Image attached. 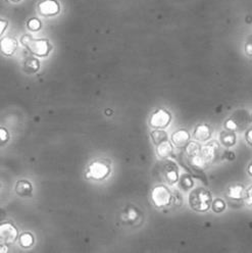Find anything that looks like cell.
<instances>
[{
    "label": "cell",
    "mask_w": 252,
    "mask_h": 253,
    "mask_svg": "<svg viewBox=\"0 0 252 253\" xmlns=\"http://www.w3.org/2000/svg\"><path fill=\"white\" fill-rule=\"evenodd\" d=\"M212 203V195L208 189L198 187L192 190L189 195L190 208L197 212H207L210 210Z\"/></svg>",
    "instance_id": "obj_1"
},
{
    "label": "cell",
    "mask_w": 252,
    "mask_h": 253,
    "mask_svg": "<svg viewBox=\"0 0 252 253\" xmlns=\"http://www.w3.org/2000/svg\"><path fill=\"white\" fill-rule=\"evenodd\" d=\"M21 43L31 53L39 57L48 56L53 49V45L48 39H34L30 35H24Z\"/></svg>",
    "instance_id": "obj_2"
},
{
    "label": "cell",
    "mask_w": 252,
    "mask_h": 253,
    "mask_svg": "<svg viewBox=\"0 0 252 253\" xmlns=\"http://www.w3.org/2000/svg\"><path fill=\"white\" fill-rule=\"evenodd\" d=\"M151 201L156 209H165L172 202V195L165 185H157L151 191Z\"/></svg>",
    "instance_id": "obj_3"
},
{
    "label": "cell",
    "mask_w": 252,
    "mask_h": 253,
    "mask_svg": "<svg viewBox=\"0 0 252 253\" xmlns=\"http://www.w3.org/2000/svg\"><path fill=\"white\" fill-rule=\"evenodd\" d=\"M110 173V166L107 161L96 160L93 161L87 169L86 178L100 181L105 179Z\"/></svg>",
    "instance_id": "obj_4"
},
{
    "label": "cell",
    "mask_w": 252,
    "mask_h": 253,
    "mask_svg": "<svg viewBox=\"0 0 252 253\" xmlns=\"http://www.w3.org/2000/svg\"><path fill=\"white\" fill-rule=\"evenodd\" d=\"M19 231L8 221L0 223V245H10L19 239Z\"/></svg>",
    "instance_id": "obj_5"
},
{
    "label": "cell",
    "mask_w": 252,
    "mask_h": 253,
    "mask_svg": "<svg viewBox=\"0 0 252 253\" xmlns=\"http://www.w3.org/2000/svg\"><path fill=\"white\" fill-rule=\"evenodd\" d=\"M171 122V115L167 109L160 108L152 113L149 119V125L154 129H165Z\"/></svg>",
    "instance_id": "obj_6"
},
{
    "label": "cell",
    "mask_w": 252,
    "mask_h": 253,
    "mask_svg": "<svg viewBox=\"0 0 252 253\" xmlns=\"http://www.w3.org/2000/svg\"><path fill=\"white\" fill-rule=\"evenodd\" d=\"M162 172L166 182L169 185H175L179 181V169L174 162L166 161L163 164Z\"/></svg>",
    "instance_id": "obj_7"
},
{
    "label": "cell",
    "mask_w": 252,
    "mask_h": 253,
    "mask_svg": "<svg viewBox=\"0 0 252 253\" xmlns=\"http://www.w3.org/2000/svg\"><path fill=\"white\" fill-rule=\"evenodd\" d=\"M39 13L43 17H55L60 12V4L57 0H42L37 5Z\"/></svg>",
    "instance_id": "obj_8"
},
{
    "label": "cell",
    "mask_w": 252,
    "mask_h": 253,
    "mask_svg": "<svg viewBox=\"0 0 252 253\" xmlns=\"http://www.w3.org/2000/svg\"><path fill=\"white\" fill-rule=\"evenodd\" d=\"M219 148V145L216 141H211L210 143L200 147L199 154L207 162L208 165H210L216 157V152Z\"/></svg>",
    "instance_id": "obj_9"
},
{
    "label": "cell",
    "mask_w": 252,
    "mask_h": 253,
    "mask_svg": "<svg viewBox=\"0 0 252 253\" xmlns=\"http://www.w3.org/2000/svg\"><path fill=\"white\" fill-rule=\"evenodd\" d=\"M19 48V42L13 37H4L0 40V51L5 56H12Z\"/></svg>",
    "instance_id": "obj_10"
},
{
    "label": "cell",
    "mask_w": 252,
    "mask_h": 253,
    "mask_svg": "<svg viewBox=\"0 0 252 253\" xmlns=\"http://www.w3.org/2000/svg\"><path fill=\"white\" fill-rule=\"evenodd\" d=\"M247 194V190L241 184L230 185L227 189L226 196L233 201H242L245 200Z\"/></svg>",
    "instance_id": "obj_11"
},
{
    "label": "cell",
    "mask_w": 252,
    "mask_h": 253,
    "mask_svg": "<svg viewBox=\"0 0 252 253\" xmlns=\"http://www.w3.org/2000/svg\"><path fill=\"white\" fill-rule=\"evenodd\" d=\"M171 143L177 148H185L190 142V133L186 129H179L171 135Z\"/></svg>",
    "instance_id": "obj_12"
},
{
    "label": "cell",
    "mask_w": 252,
    "mask_h": 253,
    "mask_svg": "<svg viewBox=\"0 0 252 253\" xmlns=\"http://www.w3.org/2000/svg\"><path fill=\"white\" fill-rule=\"evenodd\" d=\"M212 134V130L209 125L202 124V125H198L194 132H193V138L197 141H208L209 139H210Z\"/></svg>",
    "instance_id": "obj_13"
},
{
    "label": "cell",
    "mask_w": 252,
    "mask_h": 253,
    "mask_svg": "<svg viewBox=\"0 0 252 253\" xmlns=\"http://www.w3.org/2000/svg\"><path fill=\"white\" fill-rule=\"evenodd\" d=\"M15 193L21 197H30L33 194V185L28 180H21L15 185Z\"/></svg>",
    "instance_id": "obj_14"
},
{
    "label": "cell",
    "mask_w": 252,
    "mask_h": 253,
    "mask_svg": "<svg viewBox=\"0 0 252 253\" xmlns=\"http://www.w3.org/2000/svg\"><path fill=\"white\" fill-rule=\"evenodd\" d=\"M172 145L168 140L163 142V143L156 146V153L161 160H167L172 153Z\"/></svg>",
    "instance_id": "obj_15"
},
{
    "label": "cell",
    "mask_w": 252,
    "mask_h": 253,
    "mask_svg": "<svg viewBox=\"0 0 252 253\" xmlns=\"http://www.w3.org/2000/svg\"><path fill=\"white\" fill-rule=\"evenodd\" d=\"M236 141H237V137L233 131H223L219 134V142L220 144H223L226 147H232L236 144Z\"/></svg>",
    "instance_id": "obj_16"
},
{
    "label": "cell",
    "mask_w": 252,
    "mask_h": 253,
    "mask_svg": "<svg viewBox=\"0 0 252 253\" xmlns=\"http://www.w3.org/2000/svg\"><path fill=\"white\" fill-rule=\"evenodd\" d=\"M24 70L28 74H35L40 70V61L36 57H27L24 62Z\"/></svg>",
    "instance_id": "obj_17"
},
{
    "label": "cell",
    "mask_w": 252,
    "mask_h": 253,
    "mask_svg": "<svg viewBox=\"0 0 252 253\" xmlns=\"http://www.w3.org/2000/svg\"><path fill=\"white\" fill-rule=\"evenodd\" d=\"M189 165H190L193 169H198V170H203L208 168L207 162L203 160L200 154L194 155L192 157H189Z\"/></svg>",
    "instance_id": "obj_18"
},
{
    "label": "cell",
    "mask_w": 252,
    "mask_h": 253,
    "mask_svg": "<svg viewBox=\"0 0 252 253\" xmlns=\"http://www.w3.org/2000/svg\"><path fill=\"white\" fill-rule=\"evenodd\" d=\"M19 241H20V245L23 248H30L34 245L35 238L32 233L25 232L19 236Z\"/></svg>",
    "instance_id": "obj_19"
},
{
    "label": "cell",
    "mask_w": 252,
    "mask_h": 253,
    "mask_svg": "<svg viewBox=\"0 0 252 253\" xmlns=\"http://www.w3.org/2000/svg\"><path fill=\"white\" fill-rule=\"evenodd\" d=\"M151 139L153 141V143L157 146L168 140V133L163 129H155L154 131L151 132Z\"/></svg>",
    "instance_id": "obj_20"
},
{
    "label": "cell",
    "mask_w": 252,
    "mask_h": 253,
    "mask_svg": "<svg viewBox=\"0 0 252 253\" xmlns=\"http://www.w3.org/2000/svg\"><path fill=\"white\" fill-rule=\"evenodd\" d=\"M178 182H179L180 188L183 190V191H188V190H190L194 185L192 177L190 175H188V173H184V175H182L179 178Z\"/></svg>",
    "instance_id": "obj_21"
},
{
    "label": "cell",
    "mask_w": 252,
    "mask_h": 253,
    "mask_svg": "<svg viewBox=\"0 0 252 253\" xmlns=\"http://www.w3.org/2000/svg\"><path fill=\"white\" fill-rule=\"evenodd\" d=\"M226 202L220 199V198H216L214 200H212V203H211V210L213 212L215 213H220L223 212L225 210H226Z\"/></svg>",
    "instance_id": "obj_22"
},
{
    "label": "cell",
    "mask_w": 252,
    "mask_h": 253,
    "mask_svg": "<svg viewBox=\"0 0 252 253\" xmlns=\"http://www.w3.org/2000/svg\"><path fill=\"white\" fill-rule=\"evenodd\" d=\"M200 147L201 146L198 143H196V142H189L188 145L185 147L188 157H192L194 155L199 154Z\"/></svg>",
    "instance_id": "obj_23"
},
{
    "label": "cell",
    "mask_w": 252,
    "mask_h": 253,
    "mask_svg": "<svg viewBox=\"0 0 252 253\" xmlns=\"http://www.w3.org/2000/svg\"><path fill=\"white\" fill-rule=\"evenodd\" d=\"M27 28L32 32H38L42 28V23L37 18H31L27 22Z\"/></svg>",
    "instance_id": "obj_24"
},
{
    "label": "cell",
    "mask_w": 252,
    "mask_h": 253,
    "mask_svg": "<svg viewBox=\"0 0 252 253\" xmlns=\"http://www.w3.org/2000/svg\"><path fill=\"white\" fill-rule=\"evenodd\" d=\"M9 140H10L9 132L4 128V126H0V147L6 145Z\"/></svg>",
    "instance_id": "obj_25"
},
{
    "label": "cell",
    "mask_w": 252,
    "mask_h": 253,
    "mask_svg": "<svg viewBox=\"0 0 252 253\" xmlns=\"http://www.w3.org/2000/svg\"><path fill=\"white\" fill-rule=\"evenodd\" d=\"M138 217H139V212L135 209H129L127 212H126V219L130 221V223H133V221H135Z\"/></svg>",
    "instance_id": "obj_26"
},
{
    "label": "cell",
    "mask_w": 252,
    "mask_h": 253,
    "mask_svg": "<svg viewBox=\"0 0 252 253\" xmlns=\"http://www.w3.org/2000/svg\"><path fill=\"white\" fill-rule=\"evenodd\" d=\"M225 128H226V130L235 132V131L238 130V124L234 119H229L225 123Z\"/></svg>",
    "instance_id": "obj_27"
},
{
    "label": "cell",
    "mask_w": 252,
    "mask_h": 253,
    "mask_svg": "<svg viewBox=\"0 0 252 253\" xmlns=\"http://www.w3.org/2000/svg\"><path fill=\"white\" fill-rule=\"evenodd\" d=\"M8 27V21L0 18V37H1Z\"/></svg>",
    "instance_id": "obj_28"
},
{
    "label": "cell",
    "mask_w": 252,
    "mask_h": 253,
    "mask_svg": "<svg viewBox=\"0 0 252 253\" xmlns=\"http://www.w3.org/2000/svg\"><path fill=\"white\" fill-rule=\"evenodd\" d=\"M245 201H246L247 205H249V207H252V186H250L247 190Z\"/></svg>",
    "instance_id": "obj_29"
},
{
    "label": "cell",
    "mask_w": 252,
    "mask_h": 253,
    "mask_svg": "<svg viewBox=\"0 0 252 253\" xmlns=\"http://www.w3.org/2000/svg\"><path fill=\"white\" fill-rule=\"evenodd\" d=\"M245 140H246V142L250 146H252V128L248 129L245 132Z\"/></svg>",
    "instance_id": "obj_30"
},
{
    "label": "cell",
    "mask_w": 252,
    "mask_h": 253,
    "mask_svg": "<svg viewBox=\"0 0 252 253\" xmlns=\"http://www.w3.org/2000/svg\"><path fill=\"white\" fill-rule=\"evenodd\" d=\"M244 49H245V52L248 56H252V43H250V42L246 43Z\"/></svg>",
    "instance_id": "obj_31"
},
{
    "label": "cell",
    "mask_w": 252,
    "mask_h": 253,
    "mask_svg": "<svg viewBox=\"0 0 252 253\" xmlns=\"http://www.w3.org/2000/svg\"><path fill=\"white\" fill-rule=\"evenodd\" d=\"M225 157L227 158L228 161L233 162V161L235 160V154H234V152H233V151H227V152L225 153Z\"/></svg>",
    "instance_id": "obj_32"
},
{
    "label": "cell",
    "mask_w": 252,
    "mask_h": 253,
    "mask_svg": "<svg viewBox=\"0 0 252 253\" xmlns=\"http://www.w3.org/2000/svg\"><path fill=\"white\" fill-rule=\"evenodd\" d=\"M5 211L4 210H2V209H0V223H2L3 221V219L5 218Z\"/></svg>",
    "instance_id": "obj_33"
},
{
    "label": "cell",
    "mask_w": 252,
    "mask_h": 253,
    "mask_svg": "<svg viewBox=\"0 0 252 253\" xmlns=\"http://www.w3.org/2000/svg\"><path fill=\"white\" fill-rule=\"evenodd\" d=\"M247 171H248V175L250 177H252V162L248 165V168H247Z\"/></svg>",
    "instance_id": "obj_34"
},
{
    "label": "cell",
    "mask_w": 252,
    "mask_h": 253,
    "mask_svg": "<svg viewBox=\"0 0 252 253\" xmlns=\"http://www.w3.org/2000/svg\"><path fill=\"white\" fill-rule=\"evenodd\" d=\"M113 114V110L112 109H106V115H112Z\"/></svg>",
    "instance_id": "obj_35"
},
{
    "label": "cell",
    "mask_w": 252,
    "mask_h": 253,
    "mask_svg": "<svg viewBox=\"0 0 252 253\" xmlns=\"http://www.w3.org/2000/svg\"><path fill=\"white\" fill-rule=\"evenodd\" d=\"M11 2H14V3H18V2H21L22 0H10Z\"/></svg>",
    "instance_id": "obj_36"
},
{
    "label": "cell",
    "mask_w": 252,
    "mask_h": 253,
    "mask_svg": "<svg viewBox=\"0 0 252 253\" xmlns=\"http://www.w3.org/2000/svg\"><path fill=\"white\" fill-rule=\"evenodd\" d=\"M250 119H251V122H252V115H251V117H250Z\"/></svg>",
    "instance_id": "obj_37"
}]
</instances>
